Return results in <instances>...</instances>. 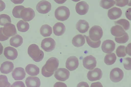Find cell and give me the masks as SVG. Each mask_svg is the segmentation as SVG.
I'll return each mask as SVG.
<instances>
[{"instance_id": "cell-17", "label": "cell", "mask_w": 131, "mask_h": 87, "mask_svg": "<svg viewBox=\"0 0 131 87\" xmlns=\"http://www.w3.org/2000/svg\"><path fill=\"white\" fill-rule=\"evenodd\" d=\"M26 75L24 69L21 67L16 68L12 72V77L16 80L23 79L25 77Z\"/></svg>"}, {"instance_id": "cell-11", "label": "cell", "mask_w": 131, "mask_h": 87, "mask_svg": "<svg viewBox=\"0 0 131 87\" xmlns=\"http://www.w3.org/2000/svg\"><path fill=\"white\" fill-rule=\"evenodd\" d=\"M102 76L101 70L98 68H96L89 71L87 74V77L90 81H93L100 80Z\"/></svg>"}, {"instance_id": "cell-19", "label": "cell", "mask_w": 131, "mask_h": 87, "mask_svg": "<svg viewBox=\"0 0 131 87\" xmlns=\"http://www.w3.org/2000/svg\"><path fill=\"white\" fill-rule=\"evenodd\" d=\"M25 82L27 87H39L40 85V80L37 77H28Z\"/></svg>"}, {"instance_id": "cell-43", "label": "cell", "mask_w": 131, "mask_h": 87, "mask_svg": "<svg viewBox=\"0 0 131 87\" xmlns=\"http://www.w3.org/2000/svg\"><path fill=\"white\" fill-rule=\"evenodd\" d=\"M77 87H89L88 84L85 82H81L79 83Z\"/></svg>"}, {"instance_id": "cell-46", "label": "cell", "mask_w": 131, "mask_h": 87, "mask_svg": "<svg viewBox=\"0 0 131 87\" xmlns=\"http://www.w3.org/2000/svg\"><path fill=\"white\" fill-rule=\"evenodd\" d=\"M131 8H128L126 11L125 13V15L126 17L129 20H130L131 17Z\"/></svg>"}, {"instance_id": "cell-20", "label": "cell", "mask_w": 131, "mask_h": 87, "mask_svg": "<svg viewBox=\"0 0 131 87\" xmlns=\"http://www.w3.org/2000/svg\"><path fill=\"white\" fill-rule=\"evenodd\" d=\"M89 28L88 22L84 20H79L76 24V29L81 33H84L87 32Z\"/></svg>"}, {"instance_id": "cell-37", "label": "cell", "mask_w": 131, "mask_h": 87, "mask_svg": "<svg viewBox=\"0 0 131 87\" xmlns=\"http://www.w3.org/2000/svg\"><path fill=\"white\" fill-rule=\"evenodd\" d=\"M129 37L128 34L126 33L123 36L115 38L116 42L118 43H124L128 40Z\"/></svg>"}, {"instance_id": "cell-22", "label": "cell", "mask_w": 131, "mask_h": 87, "mask_svg": "<svg viewBox=\"0 0 131 87\" xmlns=\"http://www.w3.org/2000/svg\"><path fill=\"white\" fill-rule=\"evenodd\" d=\"M110 31L112 34L116 37L122 36L126 33L122 27L118 25L112 27Z\"/></svg>"}, {"instance_id": "cell-18", "label": "cell", "mask_w": 131, "mask_h": 87, "mask_svg": "<svg viewBox=\"0 0 131 87\" xmlns=\"http://www.w3.org/2000/svg\"><path fill=\"white\" fill-rule=\"evenodd\" d=\"M122 14L121 9L116 7H114L108 11L107 15L111 20H115L120 17Z\"/></svg>"}, {"instance_id": "cell-36", "label": "cell", "mask_w": 131, "mask_h": 87, "mask_svg": "<svg viewBox=\"0 0 131 87\" xmlns=\"http://www.w3.org/2000/svg\"><path fill=\"white\" fill-rule=\"evenodd\" d=\"M116 53L118 57H125L126 55L125 46L122 45L119 46L116 49Z\"/></svg>"}, {"instance_id": "cell-8", "label": "cell", "mask_w": 131, "mask_h": 87, "mask_svg": "<svg viewBox=\"0 0 131 87\" xmlns=\"http://www.w3.org/2000/svg\"><path fill=\"white\" fill-rule=\"evenodd\" d=\"M35 13L32 8H25L21 10L20 13V17L25 21H28L33 19L35 16Z\"/></svg>"}, {"instance_id": "cell-10", "label": "cell", "mask_w": 131, "mask_h": 87, "mask_svg": "<svg viewBox=\"0 0 131 87\" xmlns=\"http://www.w3.org/2000/svg\"><path fill=\"white\" fill-rule=\"evenodd\" d=\"M83 66L85 68L89 70H92L96 67V61L94 57L90 55L83 58Z\"/></svg>"}, {"instance_id": "cell-27", "label": "cell", "mask_w": 131, "mask_h": 87, "mask_svg": "<svg viewBox=\"0 0 131 87\" xmlns=\"http://www.w3.org/2000/svg\"><path fill=\"white\" fill-rule=\"evenodd\" d=\"M52 28L48 24L42 25L40 29V34L44 37L50 36L52 34Z\"/></svg>"}, {"instance_id": "cell-23", "label": "cell", "mask_w": 131, "mask_h": 87, "mask_svg": "<svg viewBox=\"0 0 131 87\" xmlns=\"http://www.w3.org/2000/svg\"><path fill=\"white\" fill-rule=\"evenodd\" d=\"M53 29L54 33L57 36L62 35L66 30L65 26L63 23L60 22L56 23L53 26Z\"/></svg>"}, {"instance_id": "cell-24", "label": "cell", "mask_w": 131, "mask_h": 87, "mask_svg": "<svg viewBox=\"0 0 131 87\" xmlns=\"http://www.w3.org/2000/svg\"><path fill=\"white\" fill-rule=\"evenodd\" d=\"M25 70L27 73L31 76L38 75L39 72V69L36 65L32 64L28 65L26 67Z\"/></svg>"}, {"instance_id": "cell-47", "label": "cell", "mask_w": 131, "mask_h": 87, "mask_svg": "<svg viewBox=\"0 0 131 87\" xmlns=\"http://www.w3.org/2000/svg\"><path fill=\"white\" fill-rule=\"evenodd\" d=\"M5 3L3 1L0 0V12L3 11L5 8Z\"/></svg>"}, {"instance_id": "cell-30", "label": "cell", "mask_w": 131, "mask_h": 87, "mask_svg": "<svg viewBox=\"0 0 131 87\" xmlns=\"http://www.w3.org/2000/svg\"><path fill=\"white\" fill-rule=\"evenodd\" d=\"M115 4L114 0H101L100 2V6L103 8L108 9L113 6Z\"/></svg>"}, {"instance_id": "cell-40", "label": "cell", "mask_w": 131, "mask_h": 87, "mask_svg": "<svg viewBox=\"0 0 131 87\" xmlns=\"http://www.w3.org/2000/svg\"><path fill=\"white\" fill-rule=\"evenodd\" d=\"M10 87H25V86L22 81H17L14 82Z\"/></svg>"}, {"instance_id": "cell-15", "label": "cell", "mask_w": 131, "mask_h": 87, "mask_svg": "<svg viewBox=\"0 0 131 87\" xmlns=\"http://www.w3.org/2000/svg\"><path fill=\"white\" fill-rule=\"evenodd\" d=\"M4 55L8 59L13 60L17 58L18 53L17 50L14 47L8 46L5 48Z\"/></svg>"}, {"instance_id": "cell-21", "label": "cell", "mask_w": 131, "mask_h": 87, "mask_svg": "<svg viewBox=\"0 0 131 87\" xmlns=\"http://www.w3.org/2000/svg\"><path fill=\"white\" fill-rule=\"evenodd\" d=\"M14 68L13 63L10 61H5L1 65L0 71L2 73L7 74L11 72Z\"/></svg>"}, {"instance_id": "cell-16", "label": "cell", "mask_w": 131, "mask_h": 87, "mask_svg": "<svg viewBox=\"0 0 131 87\" xmlns=\"http://www.w3.org/2000/svg\"><path fill=\"white\" fill-rule=\"evenodd\" d=\"M75 8L76 12L79 14L80 15H84L88 11L89 6L86 2L81 1L77 4Z\"/></svg>"}, {"instance_id": "cell-39", "label": "cell", "mask_w": 131, "mask_h": 87, "mask_svg": "<svg viewBox=\"0 0 131 87\" xmlns=\"http://www.w3.org/2000/svg\"><path fill=\"white\" fill-rule=\"evenodd\" d=\"M115 4L116 5L120 7H123L126 5L129 6V0H115Z\"/></svg>"}, {"instance_id": "cell-29", "label": "cell", "mask_w": 131, "mask_h": 87, "mask_svg": "<svg viewBox=\"0 0 131 87\" xmlns=\"http://www.w3.org/2000/svg\"><path fill=\"white\" fill-rule=\"evenodd\" d=\"M17 26L18 31L22 32H25L27 31L29 27L28 23L22 20L19 21L18 22Z\"/></svg>"}, {"instance_id": "cell-5", "label": "cell", "mask_w": 131, "mask_h": 87, "mask_svg": "<svg viewBox=\"0 0 131 87\" xmlns=\"http://www.w3.org/2000/svg\"><path fill=\"white\" fill-rule=\"evenodd\" d=\"M56 43L55 41L51 38H45L42 40L41 47L45 51L50 52L55 48Z\"/></svg>"}, {"instance_id": "cell-35", "label": "cell", "mask_w": 131, "mask_h": 87, "mask_svg": "<svg viewBox=\"0 0 131 87\" xmlns=\"http://www.w3.org/2000/svg\"><path fill=\"white\" fill-rule=\"evenodd\" d=\"M11 22L10 17L5 14L0 15V25L3 26L7 23Z\"/></svg>"}, {"instance_id": "cell-38", "label": "cell", "mask_w": 131, "mask_h": 87, "mask_svg": "<svg viewBox=\"0 0 131 87\" xmlns=\"http://www.w3.org/2000/svg\"><path fill=\"white\" fill-rule=\"evenodd\" d=\"M131 58L127 57L124 59V60L123 65L124 68L127 70H131Z\"/></svg>"}, {"instance_id": "cell-41", "label": "cell", "mask_w": 131, "mask_h": 87, "mask_svg": "<svg viewBox=\"0 0 131 87\" xmlns=\"http://www.w3.org/2000/svg\"><path fill=\"white\" fill-rule=\"evenodd\" d=\"M3 27L0 28V41H4L7 40L9 37L5 35L3 33Z\"/></svg>"}, {"instance_id": "cell-45", "label": "cell", "mask_w": 131, "mask_h": 87, "mask_svg": "<svg viewBox=\"0 0 131 87\" xmlns=\"http://www.w3.org/2000/svg\"><path fill=\"white\" fill-rule=\"evenodd\" d=\"M126 52L130 56H131V43L128 44L126 48Z\"/></svg>"}, {"instance_id": "cell-14", "label": "cell", "mask_w": 131, "mask_h": 87, "mask_svg": "<svg viewBox=\"0 0 131 87\" xmlns=\"http://www.w3.org/2000/svg\"><path fill=\"white\" fill-rule=\"evenodd\" d=\"M3 33L5 36L9 37L17 34L15 26L10 23L5 24L3 27Z\"/></svg>"}, {"instance_id": "cell-1", "label": "cell", "mask_w": 131, "mask_h": 87, "mask_svg": "<svg viewBox=\"0 0 131 87\" xmlns=\"http://www.w3.org/2000/svg\"><path fill=\"white\" fill-rule=\"evenodd\" d=\"M59 63V60L57 58L52 57L49 58L42 68V75L46 77L51 76L57 70Z\"/></svg>"}, {"instance_id": "cell-12", "label": "cell", "mask_w": 131, "mask_h": 87, "mask_svg": "<svg viewBox=\"0 0 131 87\" xmlns=\"http://www.w3.org/2000/svg\"><path fill=\"white\" fill-rule=\"evenodd\" d=\"M79 65V62L78 58L75 56H71L68 57L66 61V68L70 71L76 69Z\"/></svg>"}, {"instance_id": "cell-33", "label": "cell", "mask_w": 131, "mask_h": 87, "mask_svg": "<svg viewBox=\"0 0 131 87\" xmlns=\"http://www.w3.org/2000/svg\"><path fill=\"white\" fill-rule=\"evenodd\" d=\"M25 8L22 5H19L15 6L12 11L13 15L14 17L17 18H21L20 13L21 11Z\"/></svg>"}, {"instance_id": "cell-4", "label": "cell", "mask_w": 131, "mask_h": 87, "mask_svg": "<svg viewBox=\"0 0 131 87\" xmlns=\"http://www.w3.org/2000/svg\"><path fill=\"white\" fill-rule=\"evenodd\" d=\"M103 31L100 26L95 25L92 27L89 31V38L92 41L96 42L100 40L102 36Z\"/></svg>"}, {"instance_id": "cell-25", "label": "cell", "mask_w": 131, "mask_h": 87, "mask_svg": "<svg viewBox=\"0 0 131 87\" xmlns=\"http://www.w3.org/2000/svg\"><path fill=\"white\" fill-rule=\"evenodd\" d=\"M85 43L84 37L82 35L79 34L73 38L72 43L75 47H79L83 46Z\"/></svg>"}, {"instance_id": "cell-13", "label": "cell", "mask_w": 131, "mask_h": 87, "mask_svg": "<svg viewBox=\"0 0 131 87\" xmlns=\"http://www.w3.org/2000/svg\"><path fill=\"white\" fill-rule=\"evenodd\" d=\"M115 44L112 40H107L104 41L101 45V48L105 53L109 54L112 52L114 50Z\"/></svg>"}, {"instance_id": "cell-7", "label": "cell", "mask_w": 131, "mask_h": 87, "mask_svg": "<svg viewBox=\"0 0 131 87\" xmlns=\"http://www.w3.org/2000/svg\"><path fill=\"white\" fill-rule=\"evenodd\" d=\"M51 3L48 1L42 0L37 4L36 8L37 11L42 14H46L49 12L51 9Z\"/></svg>"}, {"instance_id": "cell-3", "label": "cell", "mask_w": 131, "mask_h": 87, "mask_svg": "<svg viewBox=\"0 0 131 87\" xmlns=\"http://www.w3.org/2000/svg\"><path fill=\"white\" fill-rule=\"evenodd\" d=\"M56 18L58 20L64 21L67 20L70 15L69 9L64 6H60L54 12Z\"/></svg>"}, {"instance_id": "cell-42", "label": "cell", "mask_w": 131, "mask_h": 87, "mask_svg": "<svg viewBox=\"0 0 131 87\" xmlns=\"http://www.w3.org/2000/svg\"><path fill=\"white\" fill-rule=\"evenodd\" d=\"M53 87H67V85L64 83L60 82H58L54 84Z\"/></svg>"}, {"instance_id": "cell-26", "label": "cell", "mask_w": 131, "mask_h": 87, "mask_svg": "<svg viewBox=\"0 0 131 87\" xmlns=\"http://www.w3.org/2000/svg\"><path fill=\"white\" fill-rule=\"evenodd\" d=\"M9 42L11 46L17 47L22 44L23 39L19 35L16 34L11 38Z\"/></svg>"}, {"instance_id": "cell-28", "label": "cell", "mask_w": 131, "mask_h": 87, "mask_svg": "<svg viewBox=\"0 0 131 87\" xmlns=\"http://www.w3.org/2000/svg\"><path fill=\"white\" fill-rule=\"evenodd\" d=\"M116 59V57L114 53L106 55L104 59V61L107 65H110L114 64Z\"/></svg>"}, {"instance_id": "cell-44", "label": "cell", "mask_w": 131, "mask_h": 87, "mask_svg": "<svg viewBox=\"0 0 131 87\" xmlns=\"http://www.w3.org/2000/svg\"><path fill=\"white\" fill-rule=\"evenodd\" d=\"M90 87H103V86L100 82H97L92 83Z\"/></svg>"}, {"instance_id": "cell-6", "label": "cell", "mask_w": 131, "mask_h": 87, "mask_svg": "<svg viewBox=\"0 0 131 87\" xmlns=\"http://www.w3.org/2000/svg\"><path fill=\"white\" fill-rule=\"evenodd\" d=\"M124 73L122 69L118 68H115L112 70L110 73V78L114 82L121 81L124 77Z\"/></svg>"}, {"instance_id": "cell-9", "label": "cell", "mask_w": 131, "mask_h": 87, "mask_svg": "<svg viewBox=\"0 0 131 87\" xmlns=\"http://www.w3.org/2000/svg\"><path fill=\"white\" fill-rule=\"evenodd\" d=\"M70 74V72L66 69L64 68H60L56 70L54 75L57 80L64 81L69 78Z\"/></svg>"}, {"instance_id": "cell-31", "label": "cell", "mask_w": 131, "mask_h": 87, "mask_svg": "<svg viewBox=\"0 0 131 87\" xmlns=\"http://www.w3.org/2000/svg\"><path fill=\"white\" fill-rule=\"evenodd\" d=\"M115 24L121 25L125 30H128L130 27V23L127 20L122 19L117 21H114Z\"/></svg>"}, {"instance_id": "cell-34", "label": "cell", "mask_w": 131, "mask_h": 87, "mask_svg": "<svg viewBox=\"0 0 131 87\" xmlns=\"http://www.w3.org/2000/svg\"><path fill=\"white\" fill-rule=\"evenodd\" d=\"M11 84L8 80L7 77L5 75H0V87H10Z\"/></svg>"}, {"instance_id": "cell-2", "label": "cell", "mask_w": 131, "mask_h": 87, "mask_svg": "<svg viewBox=\"0 0 131 87\" xmlns=\"http://www.w3.org/2000/svg\"><path fill=\"white\" fill-rule=\"evenodd\" d=\"M28 53L29 56L36 62L41 61L44 56L43 52L40 49L37 45L35 44H31L29 46Z\"/></svg>"}, {"instance_id": "cell-48", "label": "cell", "mask_w": 131, "mask_h": 87, "mask_svg": "<svg viewBox=\"0 0 131 87\" xmlns=\"http://www.w3.org/2000/svg\"><path fill=\"white\" fill-rule=\"evenodd\" d=\"M3 47L2 45L0 43V55H1L3 53Z\"/></svg>"}, {"instance_id": "cell-32", "label": "cell", "mask_w": 131, "mask_h": 87, "mask_svg": "<svg viewBox=\"0 0 131 87\" xmlns=\"http://www.w3.org/2000/svg\"><path fill=\"white\" fill-rule=\"evenodd\" d=\"M85 37L87 44L91 47L96 48L99 47L101 44V41L100 40L96 42H94L91 40L89 36L85 35H84Z\"/></svg>"}]
</instances>
